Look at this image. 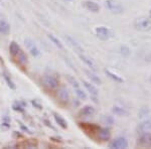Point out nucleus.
Returning <instances> with one entry per match:
<instances>
[{"label":"nucleus","mask_w":151,"mask_h":149,"mask_svg":"<svg viewBox=\"0 0 151 149\" xmlns=\"http://www.w3.org/2000/svg\"><path fill=\"white\" fill-rule=\"evenodd\" d=\"M9 52H10V55L13 58H17L18 62L20 63H27V57L24 53V52L21 50V48L19 46V45L15 41H11L10 45H9Z\"/></svg>","instance_id":"obj_1"},{"label":"nucleus","mask_w":151,"mask_h":149,"mask_svg":"<svg viewBox=\"0 0 151 149\" xmlns=\"http://www.w3.org/2000/svg\"><path fill=\"white\" fill-rule=\"evenodd\" d=\"M134 27L139 31H149L151 30V19L141 17L137 18L134 21Z\"/></svg>","instance_id":"obj_2"},{"label":"nucleus","mask_w":151,"mask_h":149,"mask_svg":"<svg viewBox=\"0 0 151 149\" xmlns=\"http://www.w3.org/2000/svg\"><path fill=\"white\" fill-rule=\"evenodd\" d=\"M105 6L114 14H121L124 11L123 6L117 0H106L105 1Z\"/></svg>","instance_id":"obj_3"},{"label":"nucleus","mask_w":151,"mask_h":149,"mask_svg":"<svg viewBox=\"0 0 151 149\" xmlns=\"http://www.w3.org/2000/svg\"><path fill=\"white\" fill-rule=\"evenodd\" d=\"M95 33H96L97 37L100 38L101 40H108L112 36L111 30L106 26H98L95 28Z\"/></svg>","instance_id":"obj_4"},{"label":"nucleus","mask_w":151,"mask_h":149,"mask_svg":"<svg viewBox=\"0 0 151 149\" xmlns=\"http://www.w3.org/2000/svg\"><path fill=\"white\" fill-rule=\"evenodd\" d=\"M42 82L45 87H47L48 89L52 90L57 89L58 87V84H60V81L58 80V78L52 75H45L42 78Z\"/></svg>","instance_id":"obj_5"},{"label":"nucleus","mask_w":151,"mask_h":149,"mask_svg":"<svg viewBox=\"0 0 151 149\" xmlns=\"http://www.w3.org/2000/svg\"><path fill=\"white\" fill-rule=\"evenodd\" d=\"M0 33L2 35H8L10 33V23L8 22L6 16L0 13Z\"/></svg>","instance_id":"obj_6"},{"label":"nucleus","mask_w":151,"mask_h":149,"mask_svg":"<svg viewBox=\"0 0 151 149\" xmlns=\"http://www.w3.org/2000/svg\"><path fill=\"white\" fill-rule=\"evenodd\" d=\"M24 42H25L26 48H28V50H29V53H31V55H33V57H38V55H40V48H38V46L35 45V42L31 40V38H25Z\"/></svg>","instance_id":"obj_7"},{"label":"nucleus","mask_w":151,"mask_h":149,"mask_svg":"<svg viewBox=\"0 0 151 149\" xmlns=\"http://www.w3.org/2000/svg\"><path fill=\"white\" fill-rule=\"evenodd\" d=\"M137 145L141 147H151V133L150 132H145L142 133L141 136L138 138Z\"/></svg>","instance_id":"obj_8"},{"label":"nucleus","mask_w":151,"mask_h":149,"mask_svg":"<svg viewBox=\"0 0 151 149\" xmlns=\"http://www.w3.org/2000/svg\"><path fill=\"white\" fill-rule=\"evenodd\" d=\"M128 147V141L124 137H118L114 139L110 144V148L113 149H125Z\"/></svg>","instance_id":"obj_9"},{"label":"nucleus","mask_w":151,"mask_h":149,"mask_svg":"<svg viewBox=\"0 0 151 149\" xmlns=\"http://www.w3.org/2000/svg\"><path fill=\"white\" fill-rule=\"evenodd\" d=\"M65 40L70 46H72L73 48H74L75 52H77L78 53H84V48H82V45H80V43L78 42V41L76 40L74 37H72L70 35H65Z\"/></svg>","instance_id":"obj_10"},{"label":"nucleus","mask_w":151,"mask_h":149,"mask_svg":"<svg viewBox=\"0 0 151 149\" xmlns=\"http://www.w3.org/2000/svg\"><path fill=\"white\" fill-rule=\"evenodd\" d=\"M82 4L87 10L94 12V13H97V12H99V10H100L99 4L95 1H92V0H85V1L82 2Z\"/></svg>","instance_id":"obj_11"},{"label":"nucleus","mask_w":151,"mask_h":149,"mask_svg":"<svg viewBox=\"0 0 151 149\" xmlns=\"http://www.w3.org/2000/svg\"><path fill=\"white\" fill-rule=\"evenodd\" d=\"M57 95H58V100H60L62 103H64V104L69 103V101H70V94H69V91H68V90L65 89V87L60 88V89L58 90Z\"/></svg>","instance_id":"obj_12"},{"label":"nucleus","mask_w":151,"mask_h":149,"mask_svg":"<svg viewBox=\"0 0 151 149\" xmlns=\"http://www.w3.org/2000/svg\"><path fill=\"white\" fill-rule=\"evenodd\" d=\"M95 113H96V110H95L94 107L87 105V106L83 107V108L80 110L79 116L80 117H91V116H93Z\"/></svg>","instance_id":"obj_13"},{"label":"nucleus","mask_w":151,"mask_h":149,"mask_svg":"<svg viewBox=\"0 0 151 149\" xmlns=\"http://www.w3.org/2000/svg\"><path fill=\"white\" fill-rule=\"evenodd\" d=\"M97 133L99 139L102 141H108L111 138V131L109 128H99Z\"/></svg>","instance_id":"obj_14"},{"label":"nucleus","mask_w":151,"mask_h":149,"mask_svg":"<svg viewBox=\"0 0 151 149\" xmlns=\"http://www.w3.org/2000/svg\"><path fill=\"white\" fill-rule=\"evenodd\" d=\"M151 130V121L150 120H145L138 125L137 127V132L140 134L145 133V132H149Z\"/></svg>","instance_id":"obj_15"},{"label":"nucleus","mask_w":151,"mask_h":149,"mask_svg":"<svg viewBox=\"0 0 151 149\" xmlns=\"http://www.w3.org/2000/svg\"><path fill=\"white\" fill-rule=\"evenodd\" d=\"M79 57H80V58H81L82 62L86 63V65L90 68V69H92L93 71H96V65H95L93 60H92L91 58L88 57V55H84V53H79Z\"/></svg>","instance_id":"obj_16"},{"label":"nucleus","mask_w":151,"mask_h":149,"mask_svg":"<svg viewBox=\"0 0 151 149\" xmlns=\"http://www.w3.org/2000/svg\"><path fill=\"white\" fill-rule=\"evenodd\" d=\"M83 84H84L85 88L88 90V92H90V94H91L92 97L96 98L97 96H98V89H97L93 84L87 82V81H83Z\"/></svg>","instance_id":"obj_17"},{"label":"nucleus","mask_w":151,"mask_h":149,"mask_svg":"<svg viewBox=\"0 0 151 149\" xmlns=\"http://www.w3.org/2000/svg\"><path fill=\"white\" fill-rule=\"evenodd\" d=\"M53 118H55V122L58 123V125L62 127L63 129H67V128H68V122L65 121V119L63 118V117L60 116V114L53 113Z\"/></svg>","instance_id":"obj_18"},{"label":"nucleus","mask_w":151,"mask_h":149,"mask_svg":"<svg viewBox=\"0 0 151 149\" xmlns=\"http://www.w3.org/2000/svg\"><path fill=\"white\" fill-rule=\"evenodd\" d=\"M3 79H4V81L6 82L7 86L10 88L11 90H15V89H16V85L14 84L13 80L11 79L10 75H9L7 72H3Z\"/></svg>","instance_id":"obj_19"},{"label":"nucleus","mask_w":151,"mask_h":149,"mask_svg":"<svg viewBox=\"0 0 151 149\" xmlns=\"http://www.w3.org/2000/svg\"><path fill=\"white\" fill-rule=\"evenodd\" d=\"M112 112H113L114 114L117 115V116H120V117H126L129 115V112L127 111L126 109L122 108V107H113V109H112Z\"/></svg>","instance_id":"obj_20"},{"label":"nucleus","mask_w":151,"mask_h":149,"mask_svg":"<svg viewBox=\"0 0 151 149\" xmlns=\"http://www.w3.org/2000/svg\"><path fill=\"white\" fill-rule=\"evenodd\" d=\"M105 73L108 75L109 78H111V79L113 80V81H115V82H117V83H123L124 80L120 77V76H118L117 74H115V73L111 72V71H109V70H106V71H105Z\"/></svg>","instance_id":"obj_21"},{"label":"nucleus","mask_w":151,"mask_h":149,"mask_svg":"<svg viewBox=\"0 0 151 149\" xmlns=\"http://www.w3.org/2000/svg\"><path fill=\"white\" fill-rule=\"evenodd\" d=\"M47 36H48V38L50 40V41H52V42L55 46H57V48H58L60 50H64V45H63V43L60 42V40H58V37H55V36L53 35H48Z\"/></svg>","instance_id":"obj_22"},{"label":"nucleus","mask_w":151,"mask_h":149,"mask_svg":"<svg viewBox=\"0 0 151 149\" xmlns=\"http://www.w3.org/2000/svg\"><path fill=\"white\" fill-rule=\"evenodd\" d=\"M24 107H25V104L21 101H16L12 105V108H13L14 111H18V112H23Z\"/></svg>","instance_id":"obj_23"},{"label":"nucleus","mask_w":151,"mask_h":149,"mask_svg":"<svg viewBox=\"0 0 151 149\" xmlns=\"http://www.w3.org/2000/svg\"><path fill=\"white\" fill-rule=\"evenodd\" d=\"M75 93H76V95L78 96V98H80L81 100H86V99H87L86 93L83 91V89L81 88V86L75 88Z\"/></svg>","instance_id":"obj_24"},{"label":"nucleus","mask_w":151,"mask_h":149,"mask_svg":"<svg viewBox=\"0 0 151 149\" xmlns=\"http://www.w3.org/2000/svg\"><path fill=\"white\" fill-rule=\"evenodd\" d=\"M87 74H88L89 78L92 80V82H93V83H95V84H99V85L102 84V81L98 77V76H96V75L93 74V73H91V72H87Z\"/></svg>","instance_id":"obj_25"},{"label":"nucleus","mask_w":151,"mask_h":149,"mask_svg":"<svg viewBox=\"0 0 151 149\" xmlns=\"http://www.w3.org/2000/svg\"><path fill=\"white\" fill-rule=\"evenodd\" d=\"M2 127L4 129H8L10 127V119L8 118V116H4L2 119Z\"/></svg>","instance_id":"obj_26"},{"label":"nucleus","mask_w":151,"mask_h":149,"mask_svg":"<svg viewBox=\"0 0 151 149\" xmlns=\"http://www.w3.org/2000/svg\"><path fill=\"white\" fill-rule=\"evenodd\" d=\"M120 50H121V53H122L123 55H126V57H127V55H130V50H129V48H128V46H126V45L121 46Z\"/></svg>","instance_id":"obj_27"},{"label":"nucleus","mask_w":151,"mask_h":149,"mask_svg":"<svg viewBox=\"0 0 151 149\" xmlns=\"http://www.w3.org/2000/svg\"><path fill=\"white\" fill-rule=\"evenodd\" d=\"M64 1H65V2H70V1H73V0H64Z\"/></svg>","instance_id":"obj_28"},{"label":"nucleus","mask_w":151,"mask_h":149,"mask_svg":"<svg viewBox=\"0 0 151 149\" xmlns=\"http://www.w3.org/2000/svg\"><path fill=\"white\" fill-rule=\"evenodd\" d=\"M149 17L151 18V9H150V11H149Z\"/></svg>","instance_id":"obj_29"},{"label":"nucleus","mask_w":151,"mask_h":149,"mask_svg":"<svg viewBox=\"0 0 151 149\" xmlns=\"http://www.w3.org/2000/svg\"><path fill=\"white\" fill-rule=\"evenodd\" d=\"M149 80H150V83H151V76H150V79Z\"/></svg>","instance_id":"obj_30"},{"label":"nucleus","mask_w":151,"mask_h":149,"mask_svg":"<svg viewBox=\"0 0 151 149\" xmlns=\"http://www.w3.org/2000/svg\"><path fill=\"white\" fill-rule=\"evenodd\" d=\"M0 1H2V0H0Z\"/></svg>","instance_id":"obj_31"}]
</instances>
